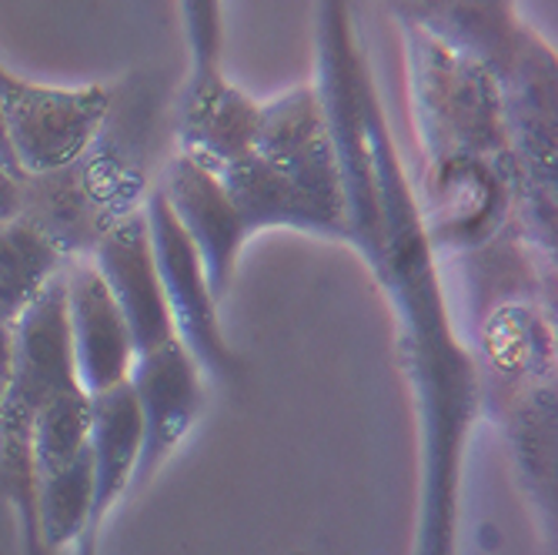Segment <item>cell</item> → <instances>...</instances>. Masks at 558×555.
Here are the masks:
<instances>
[{"label": "cell", "mask_w": 558, "mask_h": 555, "mask_svg": "<svg viewBox=\"0 0 558 555\" xmlns=\"http://www.w3.org/2000/svg\"><path fill=\"white\" fill-rule=\"evenodd\" d=\"M247 231L294 228L348 241V208L322 94L298 87L262 105L247 155L218 171Z\"/></svg>", "instance_id": "6da1fadb"}, {"label": "cell", "mask_w": 558, "mask_h": 555, "mask_svg": "<svg viewBox=\"0 0 558 555\" xmlns=\"http://www.w3.org/2000/svg\"><path fill=\"white\" fill-rule=\"evenodd\" d=\"M111 108L114 91L105 84L47 87L0 64V121L24 178L71 168L108 124Z\"/></svg>", "instance_id": "7a4b0ae2"}, {"label": "cell", "mask_w": 558, "mask_h": 555, "mask_svg": "<svg viewBox=\"0 0 558 555\" xmlns=\"http://www.w3.org/2000/svg\"><path fill=\"white\" fill-rule=\"evenodd\" d=\"M144 221H147L150 248H155V265L178 341L191 351L201 372L234 382L241 375V359L231 351L221 331L218 298L211 294L197 248L178 225L161 188H155L144 197Z\"/></svg>", "instance_id": "3957f363"}, {"label": "cell", "mask_w": 558, "mask_h": 555, "mask_svg": "<svg viewBox=\"0 0 558 555\" xmlns=\"http://www.w3.org/2000/svg\"><path fill=\"white\" fill-rule=\"evenodd\" d=\"M87 258L97 268V275L105 278L108 291L114 294L118 309L131 328L137 355H147V351L178 338L161 291L144 208H131L121 218H114L97 234Z\"/></svg>", "instance_id": "277c9868"}, {"label": "cell", "mask_w": 558, "mask_h": 555, "mask_svg": "<svg viewBox=\"0 0 558 555\" xmlns=\"http://www.w3.org/2000/svg\"><path fill=\"white\" fill-rule=\"evenodd\" d=\"M128 382L134 388L144 425L137 466V482H144L158 472V466L181 445L197 415L205 412V372H201L191 351L174 338L155 351H147V355H137Z\"/></svg>", "instance_id": "5b68a950"}, {"label": "cell", "mask_w": 558, "mask_h": 555, "mask_svg": "<svg viewBox=\"0 0 558 555\" xmlns=\"http://www.w3.org/2000/svg\"><path fill=\"white\" fill-rule=\"evenodd\" d=\"M64 305L77 382L87 395L128 382L137 359L131 328L87 255L64 265Z\"/></svg>", "instance_id": "8992f818"}, {"label": "cell", "mask_w": 558, "mask_h": 555, "mask_svg": "<svg viewBox=\"0 0 558 555\" xmlns=\"http://www.w3.org/2000/svg\"><path fill=\"white\" fill-rule=\"evenodd\" d=\"M161 191L168 197L178 225L184 228V234L197 248L201 265H205V275L211 285V294L221 305L225 294L231 291L238 255H241V248L251 234L238 205L231 201L221 178L215 171H208L205 165L191 161L187 155L171 158L165 181H161Z\"/></svg>", "instance_id": "52a82bcc"}, {"label": "cell", "mask_w": 558, "mask_h": 555, "mask_svg": "<svg viewBox=\"0 0 558 555\" xmlns=\"http://www.w3.org/2000/svg\"><path fill=\"white\" fill-rule=\"evenodd\" d=\"M258 124L262 105L238 91L221 74V68L191 71L178 118L181 155L218 174L221 168L247 155Z\"/></svg>", "instance_id": "ba28073f"}, {"label": "cell", "mask_w": 558, "mask_h": 555, "mask_svg": "<svg viewBox=\"0 0 558 555\" xmlns=\"http://www.w3.org/2000/svg\"><path fill=\"white\" fill-rule=\"evenodd\" d=\"M144 425L131 382L90 395V466H94V498L90 519L81 535V555H97V539L108 516L124 498L141 466Z\"/></svg>", "instance_id": "9c48e42d"}, {"label": "cell", "mask_w": 558, "mask_h": 555, "mask_svg": "<svg viewBox=\"0 0 558 555\" xmlns=\"http://www.w3.org/2000/svg\"><path fill=\"white\" fill-rule=\"evenodd\" d=\"M68 255L24 215L0 225V325L14 328L44 285L61 275Z\"/></svg>", "instance_id": "30bf717a"}, {"label": "cell", "mask_w": 558, "mask_h": 555, "mask_svg": "<svg viewBox=\"0 0 558 555\" xmlns=\"http://www.w3.org/2000/svg\"><path fill=\"white\" fill-rule=\"evenodd\" d=\"M94 498V466L90 445L74 462L44 472L37 479V529L44 555L61 552L71 542H81Z\"/></svg>", "instance_id": "8fae6325"}, {"label": "cell", "mask_w": 558, "mask_h": 555, "mask_svg": "<svg viewBox=\"0 0 558 555\" xmlns=\"http://www.w3.org/2000/svg\"><path fill=\"white\" fill-rule=\"evenodd\" d=\"M31 445L37 479L84 456L90 445V395L81 388V382L58 388L34 412Z\"/></svg>", "instance_id": "7c38bea8"}, {"label": "cell", "mask_w": 558, "mask_h": 555, "mask_svg": "<svg viewBox=\"0 0 558 555\" xmlns=\"http://www.w3.org/2000/svg\"><path fill=\"white\" fill-rule=\"evenodd\" d=\"M191 50V71L221 68V0H178Z\"/></svg>", "instance_id": "4fadbf2b"}, {"label": "cell", "mask_w": 558, "mask_h": 555, "mask_svg": "<svg viewBox=\"0 0 558 555\" xmlns=\"http://www.w3.org/2000/svg\"><path fill=\"white\" fill-rule=\"evenodd\" d=\"M21 212H24V184L17 174H11L0 165V225L21 218Z\"/></svg>", "instance_id": "5bb4252c"}, {"label": "cell", "mask_w": 558, "mask_h": 555, "mask_svg": "<svg viewBox=\"0 0 558 555\" xmlns=\"http://www.w3.org/2000/svg\"><path fill=\"white\" fill-rule=\"evenodd\" d=\"M0 165H4L11 174H17V178H24L21 174V168H17V158H14V150H11V144H8V134H4V121H0Z\"/></svg>", "instance_id": "9a60e30c"}]
</instances>
